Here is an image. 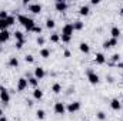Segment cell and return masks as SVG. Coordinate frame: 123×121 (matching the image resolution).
<instances>
[{
    "mask_svg": "<svg viewBox=\"0 0 123 121\" xmlns=\"http://www.w3.org/2000/svg\"><path fill=\"white\" fill-rule=\"evenodd\" d=\"M73 31H74L73 23H66V24L63 26V29H62V34H63V36H70V37H72Z\"/></svg>",
    "mask_w": 123,
    "mask_h": 121,
    "instance_id": "1",
    "label": "cell"
},
{
    "mask_svg": "<svg viewBox=\"0 0 123 121\" xmlns=\"http://www.w3.org/2000/svg\"><path fill=\"white\" fill-rule=\"evenodd\" d=\"M0 100H1L4 104H7V103L10 101V94H9L7 88H4L3 86H0Z\"/></svg>",
    "mask_w": 123,
    "mask_h": 121,
    "instance_id": "2",
    "label": "cell"
},
{
    "mask_svg": "<svg viewBox=\"0 0 123 121\" xmlns=\"http://www.w3.org/2000/svg\"><path fill=\"white\" fill-rule=\"evenodd\" d=\"M79 110H80V103H79V101L70 103V104L66 107V111H69L70 114H73V113H76V111H79Z\"/></svg>",
    "mask_w": 123,
    "mask_h": 121,
    "instance_id": "3",
    "label": "cell"
},
{
    "mask_svg": "<svg viewBox=\"0 0 123 121\" xmlns=\"http://www.w3.org/2000/svg\"><path fill=\"white\" fill-rule=\"evenodd\" d=\"M27 86H29V81L25 78V77H20L19 78V81H17V90L19 91H23L27 88Z\"/></svg>",
    "mask_w": 123,
    "mask_h": 121,
    "instance_id": "4",
    "label": "cell"
},
{
    "mask_svg": "<svg viewBox=\"0 0 123 121\" xmlns=\"http://www.w3.org/2000/svg\"><path fill=\"white\" fill-rule=\"evenodd\" d=\"M55 113L59 114V116H63V114L66 113V105H64L63 103H60V101L56 103V104H55Z\"/></svg>",
    "mask_w": 123,
    "mask_h": 121,
    "instance_id": "5",
    "label": "cell"
},
{
    "mask_svg": "<svg viewBox=\"0 0 123 121\" xmlns=\"http://www.w3.org/2000/svg\"><path fill=\"white\" fill-rule=\"evenodd\" d=\"M87 80H89V83L90 84H97L99 83V76L96 74V73H93V71H87Z\"/></svg>",
    "mask_w": 123,
    "mask_h": 121,
    "instance_id": "6",
    "label": "cell"
},
{
    "mask_svg": "<svg viewBox=\"0 0 123 121\" xmlns=\"http://www.w3.org/2000/svg\"><path fill=\"white\" fill-rule=\"evenodd\" d=\"M29 11L31 13H34V14H39L40 11H42V4H39V3H33L29 6Z\"/></svg>",
    "mask_w": 123,
    "mask_h": 121,
    "instance_id": "7",
    "label": "cell"
},
{
    "mask_svg": "<svg viewBox=\"0 0 123 121\" xmlns=\"http://www.w3.org/2000/svg\"><path fill=\"white\" fill-rule=\"evenodd\" d=\"M44 76H46V73H44V68H43V67H37V68H34V77H36L37 80H42Z\"/></svg>",
    "mask_w": 123,
    "mask_h": 121,
    "instance_id": "8",
    "label": "cell"
},
{
    "mask_svg": "<svg viewBox=\"0 0 123 121\" xmlns=\"http://www.w3.org/2000/svg\"><path fill=\"white\" fill-rule=\"evenodd\" d=\"M55 7H56V10H57V11H66V9H67V3L59 0V1H56V3H55Z\"/></svg>",
    "mask_w": 123,
    "mask_h": 121,
    "instance_id": "9",
    "label": "cell"
},
{
    "mask_svg": "<svg viewBox=\"0 0 123 121\" xmlns=\"http://www.w3.org/2000/svg\"><path fill=\"white\" fill-rule=\"evenodd\" d=\"M110 107H112L115 111H119V110L122 108V104H120V101H119L117 98H113V100L110 101Z\"/></svg>",
    "mask_w": 123,
    "mask_h": 121,
    "instance_id": "10",
    "label": "cell"
},
{
    "mask_svg": "<svg viewBox=\"0 0 123 121\" xmlns=\"http://www.w3.org/2000/svg\"><path fill=\"white\" fill-rule=\"evenodd\" d=\"M116 44H117V40L116 38H110V40L103 43V49H110V47H115Z\"/></svg>",
    "mask_w": 123,
    "mask_h": 121,
    "instance_id": "11",
    "label": "cell"
},
{
    "mask_svg": "<svg viewBox=\"0 0 123 121\" xmlns=\"http://www.w3.org/2000/svg\"><path fill=\"white\" fill-rule=\"evenodd\" d=\"M9 37H10V33H9L7 30H1V31H0V41H1V43L7 41V40H9Z\"/></svg>",
    "mask_w": 123,
    "mask_h": 121,
    "instance_id": "12",
    "label": "cell"
},
{
    "mask_svg": "<svg viewBox=\"0 0 123 121\" xmlns=\"http://www.w3.org/2000/svg\"><path fill=\"white\" fill-rule=\"evenodd\" d=\"M94 60H96L97 64H105V63H106V57H105V54H103V53H97Z\"/></svg>",
    "mask_w": 123,
    "mask_h": 121,
    "instance_id": "13",
    "label": "cell"
},
{
    "mask_svg": "<svg viewBox=\"0 0 123 121\" xmlns=\"http://www.w3.org/2000/svg\"><path fill=\"white\" fill-rule=\"evenodd\" d=\"M79 50H80L82 53L87 54V53L90 51V47H89V44H87V43H80V46H79Z\"/></svg>",
    "mask_w": 123,
    "mask_h": 121,
    "instance_id": "14",
    "label": "cell"
},
{
    "mask_svg": "<svg viewBox=\"0 0 123 121\" xmlns=\"http://www.w3.org/2000/svg\"><path fill=\"white\" fill-rule=\"evenodd\" d=\"M110 34H112V38H119V36H120V30H119V27H112V30H110Z\"/></svg>",
    "mask_w": 123,
    "mask_h": 121,
    "instance_id": "15",
    "label": "cell"
},
{
    "mask_svg": "<svg viewBox=\"0 0 123 121\" xmlns=\"http://www.w3.org/2000/svg\"><path fill=\"white\" fill-rule=\"evenodd\" d=\"M34 26H36V24H34V20H33V19H29V20H27V23L25 24V29H26L27 31H31Z\"/></svg>",
    "mask_w": 123,
    "mask_h": 121,
    "instance_id": "16",
    "label": "cell"
},
{
    "mask_svg": "<svg viewBox=\"0 0 123 121\" xmlns=\"http://www.w3.org/2000/svg\"><path fill=\"white\" fill-rule=\"evenodd\" d=\"M33 97H34L36 100H40V98L43 97V91L40 90V88H34V91H33Z\"/></svg>",
    "mask_w": 123,
    "mask_h": 121,
    "instance_id": "17",
    "label": "cell"
},
{
    "mask_svg": "<svg viewBox=\"0 0 123 121\" xmlns=\"http://www.w3.org/2000/svg\"><path fill=\"white\" fill-rule=\"evenodd\" d=\"M89 11H90L89 6H82V7H80V10H79L80 16H87V14H89Z\"/></svg>",
    "mask_w": 123,
    "mask_h": 121,
    "instance_id": "18",
    "label": "cell"
},
{
    "mask_svg": "<svg viewBox=\"0 0 123 121\" xmlns=\"http://www.w3.org/2000/svg\"><path fill=\"white\" fill-rule=\"evenodd\" d=\"M9 66H10V67H17V66H19L17 57H10V59H9Z\"/></svg>",
    "mask_w": 123,
    "mask_h": 121,
    "instance_id": "19",
    "label": "cell"
},
{
    "mask_svg": "<svg viewBox=\"0 0 123 121\" xmlns=\"http://www.w3.org/2000/svg\"><path fill=\"white\" fill-rule=\"evenodd\" d=\"M52 91H53L55 94H59V93L62 91V86L59 84V83H55V84L52 86Z\"/></svg>",
    "mask_w": 123,
    "mask_h": 121,
    "instance_id": "20",
    "label": "cell"
},
{
    "mask_svg": "<svg viewBox=\"0 0 123 121\" xmlns=\"http://www.w3.org/2000/svg\"><path fill=\"white\" fill-rule=\"evenodd\" d=\"M17 20H19V23H20V24H23V26H25V24L27 23L29 17H26V16H23V14H19V16H17Z\"/></svg>",
    "mask_w": 123,
    "mask_h": 121,
    "instance_id": "21",
    "label": "cell"
},
{
    "mask_svg": "<svg viewBox=\"0 0 123 121\" xmlns=\"http://www.w3.org/2000/svg\"><path fill=\"white\" fill-rule=\"evenodd\" d=\"M40 56H42L43 59L50 57V50H49V49H42V50H40Z\"/></svg>",
    "mask_w": 123,
    "mask_h": 121,
    "instance_id": "22",
    "label": "cell"
},
{
    "mask_svg": "<svg viewBox=\"0 0 123 121\" xmlns=\"http://www.w3.org/2000/svg\"><path fill=\"white\" fill-rule=\"evenodd\" d=\"M73 26H74V30H82V29L85 27V24H83V22H80V20H77V22H74V23H73Z\"/></svg>",
    "mask_w": 123,
    "mask_h": 121,
    "instance_id": "23",
    "label": "cell"
},
{
    "mask_svg": "<svg viewBox=\"0 0 123 121\" xmlns=\"http://www.w3.org/2000/svg\"><path fill=\"white\" fill-rule=\"evenodd\" d=\"M27 81H29V84H30L31 87H34V88H36V87H37V84H39V80H37L36 77H30Z\"/></svg>",
    "mask_w": 123,
    "mask_h": 121,
    "instance_id": "24",
    "label": "cell"
},
{
    "mask_svg": "<svg viewBox=\"0 0 123 121\" xmlns=\"http://www.w3.org/2000/svg\"><path fill=\"white\" fill-rule=\"evenodd\" d=\"M55 26H56L55 20H52V19H47V20H46V27H47V29H55Z\"/></svg>",
    "mask_w": 123,
    "mask_h": 121,
    "instance_id": "25",
    "label": "cell"
},
{
    "mask_svg": "<svg viewBox=\"0 0 123 121\" xmlns=\"http://www.w3.org/2000/svg\"><path fill=\"white\" fill-rule=\"evenodd\" d=\"M14 37H16L17 41H25V36H23L22 31H16V33H14Z\"/></svg>",
    "mask_w": 123,
    "mask_h": 121,
    "instance_id": "26",
    "label": "cell"
},
{
    "mask_svg": "<svg viewBox=\"0 0 123 121\" xmlns=\"http://www.w3.org/2000/svg\"><path fill=\"white\" fill-rule=\"evenodd\" d=\"M36 117H37L39 120H43V118L46 117V113H44V110H37V111H36Z\"/></svg>",
    "mask_w": 123,
    "mask_h": 121,
    "instance_id": "27",
    "label": "cell"
},
{
    "mask_svg": "<svg viewBox=\"0 0 123 121\" xmlns=\"http://www.w3.org/2000/svg\"><path fill=\"white\" fill-rule=\"evenodd\" d=\"M59 40H60V36H59V34H52V36H50V41H52V43H57Z\"/></svg>",
    "mask_w": 123,
    "mask_h": 121,
    "instance_id": "28",
    "label": "cell"
},
{
    "mask_svg": "<svg viewBox=\"0 0 123 121\" xmlns=\"http://www.w3.org/2000/svg\"><path fill=\"white\" fill-rule=\"evenodd\" d=\"M13 23H14V17H12V16H9V17L6 19V24H7V27H9V26H12Z\"/></svg>",
    "mask_w": 123,
    "mask_h": 121,
    "instance_id": "29",
    "label": "cell"
},
{
    "mask_svg": "<svg viewBox=\"0 0 123 121\" xmlns=\"http://www.w3.org/2000/svg\"><path fill=\"white\" fill-rule=\"evenodd\" d=\"M1 30H7V24H6V20L0 19V31Z\"/></svg>",
    "mask_w": 123,
    "mask_h": 121,
    "instance_id": "30",
    "label": "cell"
},
{
    "mask_svg": "<svg viewBox=\"0 0 123 121\" xmlns=\"http://www.w3.org/2000/svg\"><path fill=\"white\" fill-rule=\"evenodd\" d=\"M60 38H62V41H63V43H69V41L72 40V37H70V36H63V34L60 36Z\"/></svg>",
    "mask_w": 123,
    "mask_h": 121,
    "instance_id": "31",
    "label": "cell"
},
{
    "mask_svg": "<svg viewBox=\"0 0 123 121\" xmlns=\"http://www.w3.org/2000/svg\"><path fill=\"white\" fill-rule=\"evenodd\" d=\"M97 118H99V120H100V121L106 120V114H105L103 111H99V113H97Z\"/></svg>",
    "mask_w": 123,
    "mask_h": 121,
    "instance_id": "32",
    "label": "cell"
},
{
    "mask_svg": "<svg viewBox=\"0 0 123 121\" xmlns=\"http://www.w3.org/2000/svg\"><path fill=\"white\" fill-rule=\"evenodd\" d=\"M7 17H9V14H7V11H4V10H1V11H0V19H1V20H6Z\"/></svg>",
    "mask_w": 123,
    "mask_h": 121,
    "instance_id": "33",
    "label": "cell"
},
{
    "mask_svg": "<svg viewBox=\"0 0 123 121\" xmlns=\"http://www.w3.org/2000/svg\"><path fill=\"white\" fill-rule=\"evenodd\" d=\"M25 60H26V63H33V61H34V57H33L31 54H27V56L25 57Z\"/></svg>",
    "mask_w": 123,
    "mask_h": 121,
    "instance_id": "34",
    "label": "cell"
},
{
    "mask_svg": "<svg viewBox=\"0 0 123 121\" xmlns=\"http://www.w3.org/2000/svg\"><path fill=\"white\" fill-rule=\"evenodd\" d=\"M31 31H34V33L40 34V33H42V27H40V26H34V27H33V30H31Z\"/></svg>",
    "mask_w": 123,
    "mask_h": 121,
    "instance_id": "35",
    "label": "cell"
},
{
    "mask_svg": "<svg viewBox=\"0 0 123 121\" xmlns=\"http://www.w3.org/2000/svg\"><path fill=\"white\" fill-rule=\"evenodd\" d=\"M37 44L39 46H43L44 44V38L43 37H37Z\"/></svg>",
    "mask_w": 123,
    "mask_h": 121,
    "instance_id": "36",
    "label": "cell"
},
{
    "mask_svg": "<svg viewBox=\"0 0 123 121\" xmlns=\"http://www.w3.org/2000/svg\"><path fill=\"white\" fill-rule=\"evenodd\" d=\"M22 47H23V41H16V49H19V50H20Z\"/></svg>",
    "mask_w": 123,
    "mask_h": 121,
    "instance_id": "37",
    "label": "cell"
},
{
    "mask_svg": "<svg viewBox=\"0 0 123 121\" xmlns=\"http://www.w3.org/2000/svg\"><path fill=\"white\" fill-rule=\"evenodd\" d=\"M119 59H120V56H119V54H113V56H112V60H113V61H119Z\"/></svg>",
    "mask_w": 123,
    "mask_h": 121,
    "instance_id": "38",
    "label": "cell"
},
{
    "mask_svg": "<svg viewBox=\"0 0 123 121\" xmlns=\"http://www.w3.org/2000/svg\"><path fill=\"white\" fill-rule=\"evenodd\" d=\"M64 57H70V51H69V50L64 51Z\"/></svg>",
    "mask_w": 123,
    "mask_h": 121,
    "instance_id": "39",
    "label": "cell"
},
{
    "mask_svg": "<svg viewBox=\"0 0 123 121\" xmlns=\"http://www.w3.org/2000/svg\"><path fill=\"white\" fill-rule=\"evenodd\" d=\"M99 3H100L99 0H92V4H94V6H96V4H99Z\"/></svg>",
    "mask_w": 123,
    "mask_h": 121,
    "instance_id": "40",
    "label": "cell"
},
{
    "mask_svg": "<svg viewBox=\"0 0 123 121\" xmlns=\"http://www.w3.org/2000/svg\"><path fill=\"white\" fill-rule=\"evenodd\" d=\"M0 121H9V120H7V118H6L4 116H3V117H0Z\"/></svg>",
    "mask_w": 123,
    "mask_h": 121,
    "instance_id": "41",
    "label": "cell"
},
{
    "mask_svg": "<svg viewBox=\"0 0 123 121\" xmlns=\"http://www.w3.org/2000/svg\"><path fill=\"white\" fill-rule=\"evenodd\" d=\"M116 66H117V67H120V68H123V63H117Z\"/></svg>",
    "mask_w": 123,
    "mask_h": 121,
    "instance_id": "42",
    "label": "cell"
},
{
    "mask_svg": "<svg viewBox=\"0 0 123 121\" xmlns=\"http://www.w3.org/2000/svg\"><path fill=\"white\" fill-rule=\"evenodd\" d=\"M0 117H3V110L0 108Z\"/></svg>",
    "mask_w": 123,
    "mask_h": 121,
    "instance_id": "43",
    "label": "cell"
},
{
    "mask_svg": "<svg viewBox=\"0 0 123 121\" xmlns=\"http://www.w3.org/2000/svg\"><path fill=\"white\" fill-rule=\"evenodd\" d=\"M120 14H122V16H123V7H122V9H120Z\"/></svg>",
    "mask_w": 123,
    "mask_h": 121,
    "instance_id": "44",
    "label": "cell"
},
{
    "mask_svg": "<svg viewBox=\"0 0 123 121\" xmlns=\"http://www.w3.org/2000/svg\"><path fill=\"white\" fill-rule=\"evenodd\" d=\"M0 46H1V41H0Z\"/></svg>",
    "mask_w": 123,
    "mask_h": 121,
    "instance_id": "45",
    "label": "cell"
}]
</instances>
